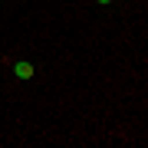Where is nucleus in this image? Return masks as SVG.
Returning a JSON list of instances; mask_svg holds the SVG:
<instances>
[{"label":"nucleus","mask_w":148,"mask_h":148,"mask_svg":"<svg viewBox=\"0 0 148 148\" xmlns=\"http://www.w3.org/2000/svg\"><path fill=\"white\" fill-rule=\"evenodd\" d=\"M13 76L16 79H33V73H36V69H33V63H27V59H13Z\"/></svg>","instance_id":"1"},{"label":"nucleus","mask_w":148,"mask_h":148,"mask_svg":"<svg viewBox=\"0 0 148 148\" xmlns=\"http://www.w3.org/2000/svg\"><path fill=\"white\" fill-rule=\"evenodd\" d=\"M95 3H102V7H109V3H112V0H95Z\"/></svg>","instance_id":"2"}]
</instances>
